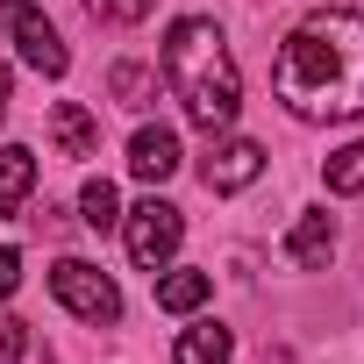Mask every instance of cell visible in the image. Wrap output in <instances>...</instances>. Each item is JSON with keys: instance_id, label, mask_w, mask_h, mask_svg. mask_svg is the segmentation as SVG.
I'll return each mask as SVG.
<instances>
[{"instance_id": "7a4b0ae2", "label": "cell", "mask_w": 364, "mask_h": 364, "mask_svg": "<svg viewBox=\"0 0 364 364\" xmlns=\"http://www.w3.org/2000/svg\"><path fill=\"white\" fill-rule=\"evenodd\" d=\"M164 86L186 100V114H193L208 136L236 122V107H243V72H236V58H229V43H222V29H215L208 15H186V22L164 29Z\"/></svg>"}, {"instance_id": "5bb4252c", "label": "cell", "mask_w": 364, "mask_h": 364, "mask_svg": "<svg viewBox=\"0 0 364 364\" xmlns=\"http://www.w3.org/2000/svg\"><path fill=\"white\" fill-rule=\"evenodd\" d=\"M321 178H328V193H364V143H343L321 164Z\"/></svg>"}, {"instance_id": "6da1fadb", "label": "cell", "mask_w": 364, "mask_h": 364, "mask_svg": "<svg viewBox=\"0 0 364 364\" xmlns=\"http://www.w3.org/2000/svg\"><path fill=\"white\" fill-rule=\"evenodd\" d=\"M272 86H279L286 114H300V122H357L364 114V15L357 8L307 15L279 43Z\"/></svg>"}, {"instance_id": "5b68a950", "label": "cell", "mask_w": 364, "mask_h": 364, "mask_svg": "<svg viewBox=\"0 0 364 364\" xmlns=\"http://www.w3.org/2000/svg\"><path fill=\"white\" fill-rule=\"evenodd\" d=\"M0 29H15L22 58H29L43 79H65V72H72V50H65V36L50 29V15H36V0H0Z\"/></svg>"}, {"instance_id": "9a60e30c", "label": "cell", "mask_w": 364, "mask_h": 364, "mask_svg": "<svg viewBox=\"0 0 364 364\" xmlns=\"http://www.w3.org/2000/svg\"><path fill=\"white\" fill-rule=\"evenodd\" d=\"M150 8H157V0H86V15H93V22H107V29H136Z\"/></svg>"}, {"instance_id": "ac0fdd59", "label": "cell", "mask_w": 364, "mask_h": 364, "mask_svg": "<svg viewBox=\"0 0 364 364\" xmlns=\"http://www.w3.org/2000/svg\"><path fill=\"white\" fill-rule=\"evenodd\" d=\"M15 279H22V257H15L8 243H0V300H8V293H15Z\"/></svg>"}, {"instance_id": "8992f818", "label": "cell", "mask_w": 364, "mask_h": 364, "mask_svg": "<svg viewBox=\"0 0 364 364\" xmlns=\"http://www.w3.org/2000/svg\"><path fill=\"white\" fill-rule=\"evenodd\" d=\"M200 178H208V193H243V186H257V178H264V143H250V136L215 143V150L200 157Z\"/></svg>"}, {"instance_id": "30bf717a", "label": "cell", "mask_w": 364, "mask_h": 364, "mask_svg": "<svg viewBox=\"0 0 364 364\" xmlns=\"http://www.w3.org/2000/svg\"><path fill=\"white\" fill-rule=\"evenodd\" d=\"M29 186H36V157L22 143H0V215H15L29 200Z\"/></svg>"}, {"instance_id": "52a82bcc", "label": "cell", "mask_w": 364, "mask_h": 364, "mask_svg": "<svg viewBox=\"0 0 364 364\" xmlns=\"http://www.w3.org/2000/svg\"><path fill=\"white\" fill-rule=\"evenodd\" d=\"M129 171L143 178V186H164V178L178 171V136H171L164 122H143V129L129 136Z\"/></svg>"}, {"instance_id": "4fadbf2b", "label": "cell", "mask_w": 364, "mask_h": 364, "mask_svg": "<svg viewBox=\"0 0 364 364\" xmlns=\"http://www.w3.org/2000/svg\"><path fill=\"white\" fill-rule=\"evenodd\" d=\"M79 222H86L93 236H107V229H122V193L107 186V178H86V193H79Z\"/></svg>"}, {"instance_id": "2e32d148", "label": "cell", "mask_w": 364, "mask_h": 364, "mask_svg": "<svg viewBox=\"0 0 364 364\" xmlns=\"http://www.w3.org/2000/svg\"><path fill=\"white\" fill-rule=\"evenodd\" d=\"M107 86H114V100H122V107H150V72H143V65H114V79H107Z\"/></svg>"}, {"instance_id": "9c48e42d", "label": "cell", "mask_w": 364, "mask_h": 364, "mask_svg": "<svg viewBox=\"0 0 364 364\" xmlns=\"http://www.w3.org/2000/svg\"><path fill=\"white\" fill-rule=\"evenodd\" d=\"M286 257H293L300 272H321V264L336 257V222H328V215H300V222L286 229Z\"/></svg>"}, {"instance_id": "7c38bea8", "label": "cell", "mask_w": 364, "mask_h": 364, "mask_svg": "<svg viewBox=\"0 0 364 364\" xmlns=\"http://www.w3.org/2000/svg\"><path fill=\"white\" fill-rule=\"evenodd\" d=\"M178 364H229V328L222 321H193L178 336Z\"/></svg>"}, {"instance_id": "3957f363", "label": "cell", "mask_w": 364, "mask_h": 364, "mask_svg": "<svg viewBox=\"0 0 364 364\" xmlns=\"http://www.w3.org/2000/svg\"><path fill=\"white\" fill-rule=\"evenodd\" d=\"M50 293H58L79 321H93V328L122 321V293H114V279H107L100 264H86V257H58V264H50Z\"/></svg>"}, {"instance_id": "8fae6325", "label": "cell", "mask_w": 364, "mask_h": 364, "mask_svg": "<svg viewBox=\"0 0 364 364\" xmlns=\"http://www.w3.org/2000/svg\"><path fill=\"white\" fill-rule=\"evenodd\" d=\"M208 293H215L208 272H164V279H157V307H164V314H193Z\"/></svg>"}, {"instance_id": "ba28073f", "label": "cell", "mask_w": 364, "mask_h": 364, "mask_svg": "<svg viewBox=\"0 0 364 364\" xmlns=\"http://www.w3.org/2000/svg\"><path fill=\"white\" fill-rule=\"evenodd\" d=\"M50 143H58V157H93L100 150V122L79 100H58L50 107Z\"/></svg>"}, {"instance_id": "d6986e66", "label": "cell", "mask_w": 364, "mask_h": 364, "mask_svg": "<svg viewBox=\"0 0 364 364\" xmlns=\"http://www.w3.org/2000/svg\"><path fill=\"white\" fill-rule=\"evenodd\" d=\"M0 122H8V65H0Z\"/></svg>"}, {"instance_id": "277c9868", "label": "cell", "mask_w": 364, "mask_h": 364, "mask_svg": "<svg viewBox=\"0 0 364 364\" xmlns=\"http://www.w3.org/2000/svg\"><path fill=\"white\" fill-rule=\"evenodd\" d=\"M122 229H129V257H136V264L157 279V272L171 264L178 236H186V215H178L171 200H157V193H150L143 208H129V215H122Z\"/></svg>"}, {"instance_id": "e0dca14e", "label": "cell", "mask_w": 364, "mask_h": 364, "mask_svg": "<svg viewBox=\"0 0 364 364\" xmlns=\"http://www.w3.org/2000/svg\"><path fill=\"white\" fill-rule=\"evenodd\" d=\"M22 350H29V321L0 314V364H22Z\"/></svg>"}]
</instances>
